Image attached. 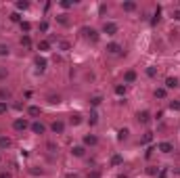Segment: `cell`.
Masks as SVG:
<instances>
[{
  "instance_id": "1",
  "label": "cell",
  "mask_w": 180,
  "mask_h": 178,
  "mask_svg": "<svg viewBox=\"0 0 180 178\" xmlns=\"http://www.w3.org/2000/svg\"><path fill=\"white\" fill-rule=\"evenodd\" d=\"M13 128H15L17 132H23V130H27V128H29V122H27V119H23V118H19V119H15V122H13Z\"/></svg>"
},
{
  "instance_id": "2",
  "label": "cell",
  "mask_w": 180,
  "mask_h": 178,
  "mask_svg": "<svg viewBox=\"0 0 180 178\" xmlns=\"http://www.w3.org/2000/svg\"><path fill=\"white\" fill-rule=\"evenodd\" d=\"M103 34H107V36L117 34V25L113 23V21H105V25H103Z\"/></svg>"
},
{
  "instance_id": "3",
  "label": "cell",
  "mask_w": 180,
  "mask_h": 178,
  "mask_svg": "<svg viewBox=\"0 0 180 178\" xmlns=\"http://www.w3.org/2000/svg\"><path fill=\"white\" fill-rule=\"evenodd\" d=\"M29 130L34 132V134H44L46 132V126L40 124V122H34V124H29Z\"/></svg>"
},
{
  "instance_id": "4",
  "label": "cell",
  "mask_w": 180,
  "mask_h": 178,
  "mask_svg": "<svg viewBox=\"0 0 180 178\" xmlns=\"http://www.w3.org/2000/svg\"><path fill=\"white\" fill-rule=\"evenodd\" d=\"M157 149H159L161 153H170V151H174V145L168 142V141H163V142H159V145H157Z\"/></svg>"
},
{
  "instance_id": "5",
  "label": "cell",
  "mask_w": 180,
  "mask_h": 178,
  "mask_svg": "<svg viewBox=\"0 0 180 178\" xmlns=\"http://www.w3.org/2000/svg\"><path fill=\"white\" fill-rule=\"evenodd\" d=\"M107 52H111V55H120L121 46L117 44V42H109V44H107Z\"/></svg>"
},
{
  "instance_id": "6",
  "label": "cell",
  "mask_w": 180,
  "mask_h": 178,
  "mask_svg": "<svg viewBox=\"0 0 180 178\" xmlns=\"http://www.w3.org/2000/svg\"><path fill=\"white\" fill-rule=\"evenodd\" d=\"M134 80H136V71L128 69V71H126V73H124V82H126V84H132Z\"/></svg>"
},
{
  "instance_id": "7",
  "label": "cell",
  "mask_w": 180,
  "mask_h": 178,
  "mask_svg": "<svg viewBox=\"0 0 180 178\" xmlns=\"http://www.w3.org/2000/svg\"><path fill=\"white\" fill-rule=\"evenodd\" d=\"M50 130L55 132V134H63V130H65V124H63V122H55V124L50 126Z\"/></svg>"
},
{
  "instance_id": "8",
  "label": "cell",
  "mask_w": 180,
  "mask_h": 178,
  "mask_svg": "<svg viewBox=\"0 0 180 178\" xmlns=\"http://www.w3.org/2000/svg\"><path fill=\"white\" fill-rule=\"evenodd\" d=\"M96 142H98V138H96L94 134H86L84 136V145H88V147H94Z\"/></svg>"
},
{
  "instance_id": "9",
  "label": "cell",
  "mask_w": 180,
  "mask_h": 178,
  "mask_svg": "<svg viewBox=\"0 0 180 178\" xmlns=\"http://www.w3.org/2000/svg\"><path fill=\"white\" fill-rule=\"evenodd\" d=\"M82 32H84V36H86V38H90V40H96V38H98L96 29H92V27H84Z\"/></svg>"
},
{
  "instance_id": "10",
  "label": "cell",
  "mask_w": 180,
  "mask_h": 178,
  "mask_svg": "<svg viewBox=\"0 0 180 178\" xmlns=\"http://www.w3.org/2000/svg\"><path fill=\"white\" fill-rule=\"evenodd\" d=\"M71 153L75 155V157H84L86 149H84V147H82V145H75V147H71Z\"/></svg>"
},
{
  "instance_id": "11",
  "label": "cell",
  "mask_w": 180,
  "mask_h": 178,
  "mask_svg": "<svg viewBox=\"0 0 180 178\" xmlns=\"http://www.w3.org/2000/svg\"><path fill=\"white\" fill-rule=\"evenodd\" d=\"M172 90V88H178V78H168L166 80V90Z\"/></svg>"
},
{
  "instance_id": "12",
  "label": "cell",
  "mask_w": 180,
  "mask_h": 178,
  "mask_svg": "<svg viewBox=\"0 0 180 178\" xmlns=\"http://www.w3.org/2000/svg\"><path fill=\"white\" fill-rule=\"evenodd\" d=\"M36 65H38L40 71H44L46 69V59H44V57H36Z\"/></svg>"
},
{
  "instance_id": "13",
  "label": "cell",
  "mask_w": 180,
  "mask_h": 178,
  "mask_svg": "<svg viewBox=\"0 0 180 178\" xmlns=\"http://www.w3.org/2000/svg\"><path fill=\"white\" fill-rule=\"evenodd\" d=\"M121 9H124V11H128V13H132V11H136V2H124V4H121Z\"/></svg>"
},
{
  "instance_id": "14",
  "label": "cell",
  "mask_w": 180,
  "mask_h": 178,
  "mask_svg": "<svg viewBox=\"0 0 180 178\" xmlns=\"http://www.w3.org/2000/svg\"><path fill=\"white\" fill-rule=\"evenodd\" d=\"M27 113H29L32 118H38V115H40V107L32 105V107H29V109H27Z\"/></svg>"
},
{
  "instance_id": "15",
  "label": "cell",
  "mask_w": 180,
  "mask_h": 178,
  "mask_svg": "<svg viewBox=\"0 0 180 178\" xmlns=\"http://www.w3.org/2000/svg\"><path fill=\"white\" fill-rule=\"evenodd\" d=\"M11 147V141L6 136H0V149H9Z\"/></svg>"
},
{
  "instance_id": "16",
  "label": "cell",
  "mask_w": 180,
  "mask_h": 178,
  "mask_svg": "<svg viewBox=\"0 0 180 178\" xmlns=\"http://www.w3.org/2000/svg\"><path fill=\"white\" fill-rule=\"evenodd\" d=\"M138 122L147 124V122H149V111H140V113H138Z\"/></svg>"
},
{
  "instance_id": "17",
  "label": "cell",
  "mask_w": 180,
  "mask_h": 178,
  "mask_svg": "<svg viewBox=\"0 0 180 178\" xmlns=\"http://www.w3.org/2000/svg\"><path fill=\"white\" fill-rule=\"evenodd\" d=\"M9 52H11V48L6 44H0V57H9Z\"/></svg>"
},
{
  "instance_id": "18",
  "label": "cell",
  "mask_w": 180,
  "mask_h": 178,
  "mask_svg": "<svg viewBox=\"0 0 180 178\" xmlns=\"http://www.w3.org/2000/svg\"><path fill=\"white\" fill-rule=\"evenodd\" d=\"M166 95H168V90H166V88H157V90H155V96H157V99H166Z\"/></svg>"
},
{
  "instance_id": "19",
  "label": "cell",
  "mask_w": 180,
  "mask_h": 178,
  "mask_svg": "<svg viewBox=\"0 0 180 178\" xmlns=\"http://www.w3.org/2000/svg\"><path fill=\"white\" fill-rule=\"evenodd\" d=\"M38 48H40V50H48V48H50V42H48V40H42V42H38Z\"/></svg>"
},
{
  "instance_id": "20",
  "label": "cell",
  "mask_w": 180,
  "mask_h": 178,
  "mask_svg": "<svg viewBox=\"0 0 180 178\" xmlns=\"http://www.w3.org/2000/svg\"><path fill=\"white\" fill-rule=\"evenodd\" d=\"M48 103H52V105H59V103H61V96H59V95H57V96L50 95V96H48Z\"/></svg>"
},
{
  "instance_id": "21",
  "label": "cell",
  "mask_w": 180,
  "mask_h": 178,
  "mask_svg": "<svg viewBox=\"0 0 180 178\" xmlns=\"http://www.w3.org/2000/svg\"><path fill=\"white\" fill-rule=\"evenodd\" d=\"M121 161H124V159H121V155H113V159H111V164H113V166H120Z\"/></svg>"
},
{
  "instance_id": "22",
  "label": "cell",
  "mask_w": 180,
  "mask_h": 178,
  "mask_svg": "<svg viewBox=\"0 0 180 178\" xmlns=\"http://www.w3.org/2000/svg\"><path fill=\"white\" fill-rule=\"evenodd\" d=\"M15 6H17V9H19V11H25V9H27V6H29V2H17V4H15Z\"/></svg>"
},
{
  "instance_id": "23",
  "label": "cell",
  "mask_w": 180,
  "mask_h": 178,
  "mask_svg": "<svg viewBox=\"0 0 180 178\" xmlns=\"http://www.w3.org/2000/svg\"><path fill=\"white\" fill-rule=\"evenodd\" d=\"M115 95H126V86H121V84H120V86H115Z\"/></svg>"
},
{
  "instance_id": "24",
  "label": "cell",
  "mask_w": 180,
  "mask_h": 178,
  "mask_svg": "<svg viewBox=\"0 0 180 178\" xmlns=\"http://www.w3.org/2000/svg\"><path fill=\"white\" fill-rule=\"evenodd\" d=\"M6 109H9L6 101H0V115H2V113H6Z\"/></svg>"
},
{
  "instance_id": "25",
  "label": "cell",
  "mask_w": 180,
  "mask_h": 178,
  "mask_svg": "<svg viewBox=\"0 0 180 178\" xmlns=\"http://www.w3.org/2000/svg\"><path fill=\"white\" fill-rule=\"evenodd\" d=\"M0 99H11V92L4 90V88H0Z\"/></svg>"
},
{
  "instance_id": "26",
  "label": "cell",
  "mask_w": 180,
  "mask_h": 178,
  "mask_svg": "<svg viewBox=\"0 0 180 178\" xmlns=\"http://www.w3.org/2000/svg\"><path fill=\"white\" fill-rule=\"evenodd\" d=\"M21 29H23L25 34H27V32H29V29H32V25L27 23V21H21Z\"/></svg>"
},
{
  "instance_id": "27",
  "label": "cell",
  "mask_w": 180,
  "mask_h": 178,
  "mask_svg": "<svg viewBox=\"0 0 180 178\" xmlns=\"http://www.w3.org/2000/svg\"><path fill=\"white\" fill-rule=\"evenodd\" d=\"M80 122H82V118H80V115H78V113H75V115H71V124H75V126H78V124H80Z\"/></svg>"
},
{
  "instance_id": "28",
  "label": "cell",
  "mask_w": 180,
  "mask_h": 178,
  "mask_svg": "<svg viewBox=\"0 0 180 178\" xmlns=\"http://www.w3.org/2000/svg\"><path fill=\"white\" fill-rule=\"evenodd\" d=\"M128 138V130L124 128V130H120V141H126Z\"/></svg>"
},
{
  "instance_id": "29",
  "label": "cell",
  "mask_w": 180,
  "mask_h": 178,
  "mask_svg": "<svg viewBox=\"0 0 180 178\" xmlns=\"http://www.w3.org/2000/svg\"><path fill=\"white\" fill-rule=\"evenodd\" d=\"M96 119H98L96 111H90V124H96Z\"/></svg>"
},
{
  "instance_id": "30",
  "label": "cell",
  "mask_w": 180,
  "mask_h": 178,
  "mask_svg": "<svg viewBox=\"0 0 180 178\" xmlns=\"http://www.w3.org/2000/svg\"><path fill=\"white\" fill-rule=\"evenodd\" d=\"M155 67H149V69H147V75H149V78H155Z\"/></svg>"
},
{
  "instance_id": "31",
  "label": "cell",
  "mask_w": 180,
  "mask_h": 178,
  "mask_svg": "<svg viewBox=\"0 0 180 178\" xmlns=\"http://www.w3.org/2000/svg\"><path fill=\"white\" fill-rule=\"evenodd\" d=\"M170 109L172 111H180V103H170Z\"/></svg>"
},
{
  "instance_id": "32",
  "label": "cell",
  "mask_w": 180,
  "mask_h": 178,
  "mask_svg": "<svg viewBox=\"0 0 180 178\" xmlns=\"http://www.w3.org/2000/svg\"><path fill=\"white\" fill-rule=\"evenodd\" d=\"M101 101H103V99H101V96H94V99H92V101H90V103H92V105H101Z\"/></svg>"
},
{
  "instance_id": "33",
  "label": "cell",
  "mask_w": 180,
  "mask_h": 178,
  "mask_svg": "<svg viewBox=\"0 0 180 178\" xmlns=\"http://www.w3.org/2000/svg\"><path fill=\"white\" fill-rule=\"evenodd\" d=\"M172 17H174V19H176V21H180V9H176V11L172 13Z\"/></svg>"
},
{
  "instance_id": "34",
  "label": "cell",
  "mask_w": 180,
  "mask_h": 178,
  "mask_svg": "<svg viewBox=\"0 0 180 178\" xmlns=\"http://www.w3.org/2000/svg\"><path fill=\"white\" fill-rule=\"evenodd\" d=\"M40 29H42V32H48V23H46V21L40 23Z\"/></svg>"
},
{
  "instance_id": "35",
  "label": "cell",
  "mask_w": 180,
  "mask_h": 178,
  "mask_svg": "<svg viewBox=\"0 0 180 178\" xmlns=\"http://www.w3.org/2000/svg\"><path fill=\"white\" fill-rule=\"evenodd\" d=\"M6 75H9V73H6V69H0V80H4Z\"/></svg>"
},
{
  "instance_id": "36",
  "label": "cell",
  "mask_w": 180,
  "mask_h": 178,
  "mask_svg": "<svg viewBox=\"0 0 180 178\" xmlns=\"http://www.w3.org/2000/svg\"><path fill=\"white\" fill-rule=\"evenodd\" d=\"M0 178H13L9 172H0Z\"/></svg>"
},
{
  "instance_id": "37",
  "label": "cell",
  "mask_w": 180,
  "mask_h": 178,
  "mask_svg": "<svg viewBox=\"0 0 180 178\" xmlns=\"http://www.w3.org/2000/svg\"><path fill=\"white\" fill-rule=\"evenodd\" d=\"M88 178H98V172H92V174H88Z\"/></svg>"
},
{
  "instance_id": "38",
  "label": "cell",
  "mask_w": 180,
  "mask_h": 178,
  "mask_svg": "<svg viewBox=\"0 0 180 178\" xmlns=\"http://www.w3.org/2000/svg\"><path fill=\"white\" fill-rule=\"evenodd\" d=\"M65 178H78V176H75V174H67Z\"/></svg>"
}]
</instances>
